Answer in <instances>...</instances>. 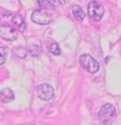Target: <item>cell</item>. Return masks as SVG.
I'll use <instances>...</instances> for the list:
<instances>
[{"instance_id":"obj_1","label":"cell","mask_w":121,"mask_h":125,"mask_svg":"<svg viewBox=\"0 0 121 125\" xmlns=\"http://www.w3.org/2000/svg\"><path fill=\"white\" fill-rule=\"evenodd\" d=\"M116 116H117L116 108L112 104H110V103L104 104L98 113V117L100 120V122L105 125H110L115 121Z\"/></svg>"},{"instance_id":"obj_2","label":"cell","mask_w":121,"mask_h":125,"mask_svg":"<svg viewBox=\"0 0 121 125\" xmlns=\"http://www.w3.org/2000/svg\"><path fill=\"white\" fill-rule=\"evenodd\" d=\"M80 63L82 68L91 74H95L99 70V63L89 54H82L80 57Z\"/></svg>"},{"instance_id":"obj_3","label":"cell","mask_w":121,"mask_h":125,"mask_svg":"<svg viewBox=\"0 0 121 125\" xmlns=\"http://www.w3.org/2000/svg\"><path fill=\"white\" fill-rule=\"evenodd\" d=\"M87 11H88V15L92 19V21L94 22H98L101 20L104 13H105V9L101 4L97 3L95 1H92L88 3L87 7Z\"/></svg>"},{"instance_id":"obj_4","label":"cell","mask_w":121,"mask_h":125,"mask_svg":"<svg viewBox=\"0 0 121 125\" xmlns=\"http://www.w3.org/2000/svg\"><path fill=\"white\" fill-rule=\"evenodd\" d=\"M32 21L34 23L40 24V25H47L51 22L52 20V15L50 13H48L44 9H38V10H35L32 13V16H31Z\"/></svg>"},{"instance_id":"obj_5","label":"cell","mask_w":121,"mask_h":125,"mask_svg":"<svg viewBox=\"0 0 121 125\" xmlns=\"http://www.w3.org/2000/svg\"><path fill=\"white\" fill-rule=\"evenodd\" d=\"M54 95H55V89L49 84H40L37 87L38 98L44 100V101H48V100L52 99Z\"/></svg>"},{"instance_id":"obj_6","label":"cell","mask_w":121,"mask_h":125,"mask_svg":"<svg viewBox=\"0 0 121 125\" xmlns=\"http://www.w3.org/2000/svg\"><path fill=\"white\" fill-rule=\"evenodd\" d=\"M0 37L9 42H13L18 38V31L9 25H0Z\"/></svg>"},{"instance_id":"obj_7","label":"cell","mask_w":121,"mask_h":125,"mask_svg":"<svg viewBox=\"0 0 121 125\" xmlns=\"http://www.w3.org/2000/svg\"><path fill=\"white\" fill-rule=\"evenodd\" d=\"M12 23H13V25L16 27V30H19L20 32H25L26 31V24L20 14L13 15V18H12Z\"/></svg>"},{"instance_id":"obj_8","label":"cell","mask_w":121,"mask_h":125,"mask_svg":"<svg viewBox=\"0 0 121 125\" xmlns=\"http://www.w3.org/2000/svg\"><path fill=\"white\" fill-rule=\"evenodd\" d=\"M13 99H14V94L11 89L6 88V89L0 91V100H1L2 102H4V103L11 102Z\"/></svg>"},{"instance_id":"obj_9","label":"cell","mask_w":121,"mask_h":125,"mask_svg":"<svg viewBox=\"0 0 121 125\" xmlns=\"http://www.w3.org/2000/svg\"><path fill=\"white\" fill-rule=\"evenodd\" d=\"M38 4L44 10H52L57 7V1L56 0H38Z\"/></svg>"},{"instance_id":"obj_10","label":"cell","mask_w":121,"mask_h":125,"mask_svg":"<svg viewBox=\"0 0 121 125\" xmlns=\"http://www.w3.org/2000/svg\"><path fill=\"white\" fill-rule=\"evenodd\" d=\"M72 13H73L74 18L79 21H83L85 18V12L80 6H75V4L72 6Z\"/></svg>"},{"instance_id":"obj_11","label":"cell","mask_w":121,"mask_h":125,"mask_svg":"<svg viewBox=\"0 0 121 125\" xmlns=\"http://www.w3.org/2000/svg\"><path fill=\"white\" fill-rule=\"evenodd\" d=\"M28 51H30V53L32 54L33 57H38L42 53V48L38 45H32L30 47V49H28Z\"/></svg>"},{"instance_id":"obj_12","label":"cell","mask_w":121,"mask_h":125,"mask_svg":"<svg viewBox=\"0 0 121 125\" xmlns=\"http://www.w3.org/2000/svg\"><path fill=\"white\" fill-rule=\"evenodd\" d=\"M48 50L51 52L52 54H56V56H59L60 54V49H59V46H58L57 42H52L48 45Z\"/></svg>"},{"instance_id":"obj_13","label":"cell","mask_w":121,"mask_h":125,"mask_svg":"<svg viewBox=\"0 0 121 125\" xmlns=\"http://www.w3.org/2000/svg\"><path fill=\"white\" fill-rule=\"evenodd\" d=\"M13 53L15 54V56H18L19 58H21V59L26 58V56H27V51H26V49H24V48H22V47H19V48L13 49Z\"/></svg>"},{"instance_id":"obj_14","label":"cell","mask_w":121,"mask_h":125,"mask_svg":"<svg viewBox=\"0 0 121 125\" xmlns=\"http://www.w3.org/2000/svg\"><path fill=\"white\" fill-rule=\"evenodd\" d=\"M7 54H8V50H7L4 47H0V65L6 62Z\"/></svg>"},{"instance_id":"obj_15","label":"cell","mask_w":121,"mask_h":125,"mask_svg":"<svg viewBox=\"0 0 121 125\" xmlns=\"http://www.w3.org/2000/svg\"><path fill=\"white\" fill-rule=\"evenodd\" d=\"M60 2H61L62 4H66L67 2H68V0H60Z\"/></svg>"}]
</instances>
